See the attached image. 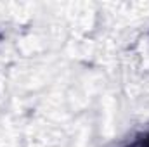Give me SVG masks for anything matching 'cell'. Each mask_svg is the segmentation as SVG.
<instances>
[{"mask_svg":"<svg viewBox=\"0 0 149 147\" xmlns=\"http://www.w3.org/2000/svg\"><path fill=\"white\" fill-rule=\"evenodd\" d=\"M142 147H149V135L146 137V140H144V144H142Z\"/></svg>","mask_w":149,"mask_h":147,"instance_id":"1","label":"cell"}]
</instances>
